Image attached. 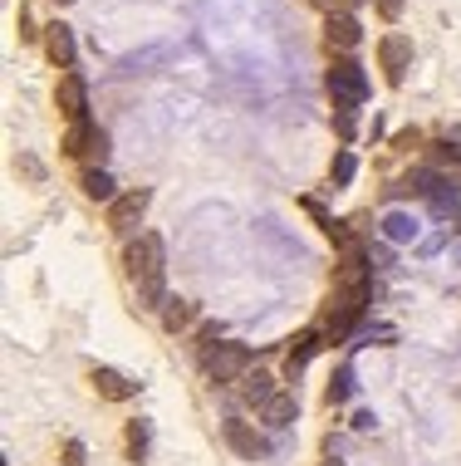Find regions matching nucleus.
Returning <instances> with one entry per match:
<instances>
[{"mask_svg": "<svg viewBox=\"0 0 461 466\" xmlns=\"http://www.w3.org/2000/svg\"><path fill=\"white\" fill-rule=\"evenodd\" d=\"M123 266H128V280H133V289H138V309H162L167 305V246H162V236L143 231L138 241H128Z\"/></svg>", "mask_w": 461, "mask_h": 466, "instance_id": "f257e3e1", "label": "nucleus"}, {"mask_svg": "<svg viewBox=\"0 0 461 466\" xmlns=\"http://www.w3.org/2000/svg\"><path fill=\"white\" fill-rule=\"evenodd\" d=\"M364 305H368V285H334L329 299H324V339L339 344V339L354 334V324L364 319Z\"/></svg>", "mask_w": 461, "mask_h": 466, "instance_id": "f03ea898", "label": "nucleus"}, {"mask_svg": "<svg viewBox=\"0 0 461 466\" xmlns=\"http://www.w3.org/2000/svg\"><path fill=\"white\" fill-rule=\"evenodd\" d=\"M211 383H241L251 373V344H216L211 354H202Z\"/></svg>", "mask_w": 461, "mask_h": 466, "instance_id": "7ed1b4c3", "label": "nucleus"}, {"mask_svg": "<svg viewBox=\"0 0 461 466\" xmlns=\"http://www.w3.org/2000/svg\"><path fill=\"white\" fill-rule=\"evenodd\" d=\"M329 94H334V104H358L364 108V98H368V74L358 59H334L329 65Z\"/></svg>", "mask_w": 461, "mask_h": 466, "instance_id": "20e7f679", "label": "nucleus"}, {"mask_svg": "<svg viewBox=\"0 0 461 466\" xmlns=\"http://www.w3.org/2000/svg\"><path fill=\"white\" fill-rule=\"evenodd\" d=\"M55 104H59V113H65L69 123H84V118H89V79H84L79 69L59 74V89H55Z\"/></svg>", "mask_w": 461, "mask_h": 466, "instance_id": "39448f33", "label": "nucleus"}, {"mask_svg": "<svg viewBox=\"0 0 461 466\" xmlns=\"http://www.w3.org/2000/svg\"><path fill=\"white\" fill-rule=\"evenodd\" d=\"M147 187H133V192H118V201H108V226H114L118 236H128V231H138V221H143V211H147Z\"/></svg>", "mask_w": 461, "mask_h": 466, "instance_id": "423d86ee", "label": "nucleus"}, {"mask_svg": "<svg viewBox=\"0 0 461 466\" xmlns=\"http://www.w3.org/2000/svg\"><path fill=\"white\" fill-rule=\"evenodd\" d=\"M378 65L388 74V84H403L407 69H413V40L407 35H383L378 40Z\"/></svg>", "mask_w": 461, "mask_h": 466, "instance_id": "0eeeda50", "label": "nucleus"}, {"mask_svg": "<svg viewBox=\"0 0 461 466\" xmlns=\"http://www.w3.org/2000/svg\"><path fill=\"white\" fill-rule=\"evenodd\" d=\"M319 349H324V329H300V334H295L290 339V354H285V378L295 383V378L309 369V359H315Z\"/></svg>", "mask_w": 461, "mask_h": 466, "instance_id": "6e6552de", "label": "nucleus"}, {"mask_svg": "<svg viewBox=\"0 0 461 466\" xmlns=\"http://www.w3.org/2000/svg\"><path fill=\"white\" fill-rule=\"evenodd\" d=\"M221 437H226V447L236 451V457H246V461H260V457H266V442H260V432H256L251 422H241V418H226Z\"/></svg>", "mask_w": 461, "mask_h": 466, "instance_id": "1a4fd4ad", "label": "nucleus"}, {"mask_svg": "<svg viewBox=\"0 0 461 466\" xmlns=\"http://www.w3.org/2000/svg\"><path fill=\"white\" fill-rule=\"evenodd\" d=\"M324 40H329V49H339V55L348 59V49L364 45V25H358L354 15H329L324 20Z\"/></svg>", "mask_w": 461, "mask_h": 466, "instance_id": "9d476101", "label": "nucleus"}, {"mask_svg": "<svg viewBox=\"0 0 461 466\" xmlns=\"http://www.w3.org/2000/svg\"><path fill=\"white\" fill-rule=\"evenodd\" d=\"M45 55L49 59H55V65L59 69H74V55H79V49H74V30H69V25L65 20H55V25H45Z\"/></svg>", "mask_w": 461, "mask_h": 466, "instance_id": "9b49d317", "label": "nucleus"}, {"mask_svg": "<svg viewBox=\"0 0 461 466\" xmlns=\"http://www.w3.org/2000/svg\"><path fill=\"white\" fill-rule=\"evenodd\" d=\"M89 383L98 388V398H108V402H128L133 393H138V383H133V378H123L118 369H104V363L89 373Z\"/></svg>", "mask_w": 461, "mask_h": 466, "instance_id": "f8f14e48", "label": "nucleus"}, {"mask_svg": "<svg viewBox=\"0 0 461 466\" xmlns=\"http://www.w3.org/2000/svg\"><path fill=\"white\" fill-rule=\"evenodd\" d=\"M295 418H300V398H295V393H276V398L266 402V408H260V422L276 427V432H285V427H290Z\"/></svg>", "mask_w": 461, "mask_h": 466, "instance_id": "ddd939ff", "label": "nucleus"}, {"mask_svg": "<svg viewBox=\"0 0 461 466\" xmlns=\"http://www.w3.org/2000/svg\"><path fill=\"white\" fill-rule=\"evenodd\" d=\"M417 236H422V226H417L413 211H388V217H383V241L388 246H407V241H417Z\"/></svg>", "mask_w": 461, "mask_h": 466, "instance_id": "4468645a", "label": "nucleus"}, {"mask_svg": "<svg viewBox=\"0 0 461 466\" xmlns=\"http://www.w3.org/2000/svg\"><path fill=\"white\" fill-rule=\"evenodd\" d=\"M358 393V373H354V363H344V369H334V378H329V388H324V402L329 408H344L348 398Z\"/></svg>", "mask_w": 461, "mask_h": 466, "instance_id": "2eb2a0df", "label": "nucleus"}, {"mask_svg": "<svg viewBox=\"0 0 461 466\" xmlns=\"http://www.w3.org/2000/svg\"><path fill=\"white\" fill-rule=\"evenodd\" d=\"M162 59H172V45H147V49H138V55H128L118 65V74H153Z\"/></svg>", "mask_w": 461, "mask_h": 466, "instance_id": "dca6fc26", "label": "nucleus"}, {"mask_svg": "<svg viewBox=\"0 0 461 466\" xmlns=\"http://www.w3.org/2000/svg\"><path fill=\"white\" fill-rule=\"evenodd\" d=\"M427 207H432V217H437V221H461V192H456V182H442L437 192L427 197Z\"/></svg>", "mask_w": 461, "mask_h": 466, "instance_id": "f3484780", "label": "nucleus"}, {"mask_svg": "<svg viewBox=\"0 0 461 466\" xmlns=\"http://www.w3.org/2000/svg\"><path fill=\"white\" fill-rule=\"evenodd\" d=\"M276 393H280V388H276V378H270V373H260V369L241 378V398H246V402H256V408H266V402L276 398Z\"/></svg>", "mask_w": 461, "mask_h": 466, "instance_id": "a211bd4d", "label": "nucleus"}, {"mask_svg": "<svg viewBox=\"0 0 461 466\" xmlns=\"http://www.w3.org/2000/svg\"><path fill=\"white\" fill-rule=\"evenodd\" d=\"M84 197H89V201H118L114 177H108L104 167H89V172H84Z\"/></svg>", "mask_w": 461, "mask_h": 466, "instance_id": "6ab92c4d", "label": "nucleus"}, {"mask_svg": "<svg viewBox=\"0 0 461 466\" xmlns=\"http://www.w3.org/2000/svg\"><path fill=\"white\" fill-rule=\"evenodd\" d=\"M192 319H196V305H186V299H167V305H162V329L167 334L186 329Z\"/></svg>", "mask_w": 461, "mask_h": 466, "instance_id": "aec40b11", "label": "nucleus"}, {"mask_svg": "<svg viewBox=\"0 0 461 466\" xmlns=\"http://www.w3.org/2000/svg\"><path fill=\"white\" fill-rule=\"evenodd\" d=\"M358 177V157L348 153V147H339V153H334V162H329V182H334V192H339V187H348Z\"/></svg>", "mask_w": 461, "mask_h": 466, "instance_id": "412c9836", "label": "nucleus"}, {"mask_svg": "<svg viewBox=\"0 0 461 466\" xmlns=\"http://www.w3.org/2000/svg\"><path fill=\"white\" fill-rule=\"evenodd\" d=\"M94 128H98V123H89V118H84V123H69V133H65V153H69V157H84V153H89Z\"/></svg>", "mask_w": 461, "mask_h": 466, "instance_id": "4be33fe9", "label": "nucleus"}, {"mask_svg": "<svg viewBox=\"0 0 461 466\" xmlns=\"http://www.w3.org/2000/svg\"><path fill=\"white\" fill-rule=\"evenodd\" d=\"M334 133H339L344 143H354L358 137V104H334Z\"/></svg>", "mask_w": 461, "mask_h": 466, "instance_id": "5701e85b", "label": "nucleus"}, {"mask_svg": "<svg viewBox=\"0 0 461 466\" xmlns=\"http://www.w3.org/2000/svg\"><path fill=\"white\" fill-rule=\"evenodd\" d=\"M147 442H153V427H147V422H128V457L133 461L147 457Z\"/></svg>", "mask_w": 461, "mask_h": 466, "instance_id": "b1692460", "label": "nucleus"}, {"mask_svg": "<svg viewBox=\"0 0 461 466\" xmlns=\"http://www.w3.org/2000/svg\"><path fill=\"white\" fill-rule=\"evenodd\" d=\"M84 162H89V167H104V162H108V133H104V128H94V137H89V153H84Z\"/></svg>", "mask_w": 461, "mask_h": 466, "instance_id": "393cba45", "label": "nucleus"}, {"mask_svg": "<svg viewBox=\"0 0 461 466\" xmlns=\"http://www.w3.org/2000/svg\"><path fill=\"white\" fill-rule=\"evenodd\" d=\"M368 266H373V270H393V250H388V241L368 246Z\"/></svg>", "mask_w": 461, "mask_h": 466, "instance_id": "a878e982", "label": "nucleus"}, {"mask_svg": "<svg viewBox=\"0 0 461 466\" xmlns=\"http://www.w3.org/2000/svg\"><path fill=\"white\" fill-rule=\"evenodd\" d=\"M84 457H89V451H84V442H69V447H65V461H69V466H89Z\"/></svg>", "mask_w": 461, "mask_h": 466, "instance_id": "bb28decb", "label": "nucleus"}, {"mask_svg": "<svg viewBox=\"0 0 461 466\" xmlns=\"http://www.w3.org/2000/svg\"><path fill=\"white\" fill-rule=\"evenodd\" d=\"M378 15L383 20H397V15H403V0H378Z\"/></svg>", "mask_w": 461, "mask_h": 466, "instance_id": "cd10ccee", "label": "nucleus"}, {"mask_svg": "<svg viewBox=\"0 0 461 466\" xmlns=\"http://www.w3.org/2000/svg\"><path fill=\"white\" fill-rule=\"evenodd\" d=\"M373 422H378V418H373L368 408H364V412H354V432H373Z\"/></svg>", "mask_w": 461, "mask_h": 466, "instance_id": "c85d7f7f", "label": "nucleus"}, {"mask_svg": "<svg viewBox=\"0 0 461 466\" xmlns=\"http://www.w3.org/2000/svg\"><path fill=\"white\" fill-rule=\"evenodd\" d=\"M324 10H329V15H348V5H354V0H319Z\"/></svg>", "mask_w": 461, "mask_h": 466, "instance_id": "c756f323", "label": "nucleus"}, {"mask_svg": "<svg viewBox=\"0 0 461 466\" xmlns=\"http://www.w3.org/2000/svg\"><path fill=\"white\" fill-rule=\"evenodd\" d=\"M324 466H344V461H324Z\"/></svg>", "mask_w": 461, "mask_h": 466, "instance_id": "7c9ffc66", "label": "nucleus"}, {"mask_svg": "<svg viewBox=\"0 0 461 466\" xmlns=\"http://www.w3.org/2000/svg\"><path fill=\"white\" fill-rule=\"evenodd\" d=\"M55 5H69V0H55Z\"/></svg>", "mask_w": 461, "mask_h": 466, "instance_id": "2f4dec72", "label": "nucleus"}]
</instances>
